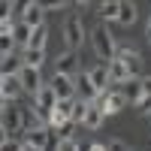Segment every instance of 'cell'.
<instances>
[{"instance_id":"6da1fadb","label":"cell","mask_w":151,"mask_h":151,"mask_svg":"<svg viewBox=\"0 0 151 151\" xmlns=\"http://www.w3.org/2000/svg\"><path fill=\"white\" fill-rule=\"evenodd\" d=\"M91 42H94V52H97V58L103 60L106 67L112 64V60H118V48H115V40H112V33H109L106 27H97V30L91 33Z\"/></svg>"},{"instance_id":"7a4b0ae2","label":"cell","mask_w":151,"mask_h":151,"mask_svg":"<svg viewBox=\"0 0 151 151\" xmlns=\"http://www.w3.org/2000/svg\"><path fill=\"white\" fill-rule=\"evenodd\" d=\"M3 139H12L15 133H24V124H21V106L15 103H3Z\"/></svg>"},{"instance_id":"3957f363","label":"cell","mask_w":151,"mask_h":151,"mask_svg":"<svg viewBox=\"0 0 151 151\" xmlns=\"http://www.w3.org/2000/svg\"><path fill=\"white\" fill-rule=\"evenodd\" d=\"M118 60H124V67H127V73H130V79H145V60H142V55L139 52H130V48H118Z\"/></svg>"},{"instance_id":"277c9868","label":"cell","mask_w":151,"mask_h":151,"mask_svg":"<svg viewBox=\"0 0 151 151\" xmlns=\"http://www.w3.org/2000/svg\"><path fill=\"white\" fill-rule=\"evenodd\" d=\"M97 97H100V91L94 88L91 76H88V73H79V76H76V100H82V103L94 106V103H97Z\"/></svg>"},{"instance_id":"5b68a950","label":"cell","mask_w":151,"mask_h":151,"mask_svg":"<svg viewBox=\"0 0 151 151\" xmlns=\"http://www.w3.org/2000/svg\"><path fill=\"white\" fill-rule=\"evenodd\" d=\"M82 40H85L82 18H79V15H70V18L64 21V42H67L70 48H79V45H82Z\"/></svg>"},{"instance_id":"8992f818","label":"cell","mask_w":151,"mask_h":151,"mask_svg":"<svg viewBox=\"0 0 151 151\" xmlns=\"http://www.w3.org/2000/svg\"><path fill=\"white\" fill-rule=\"evenodd\" d=\"M48 85H52V91L58 94V100H76V79L55 73V79L48 82Z\"/></svg>"},{"instance_id":"52a82bcc","label":"cell","mask_w":151,"mask_h":151,"mask_svg":"<svg viewBox=\"0 0 151 151\" xmlns=\"http://www.w3.org/2000/svg\"><path fill=\"white\" fill-rule=\"evenodd\" d=\"M18 79H21V88H24L27 94H33V97H36V94H40L42 88H45V82H40V70H30V67H24Z\"/></svg>"},{"instance_id":"ba28073f","label":"cell","mask_w":151,"mask_h":151,"mask_svg":"<svg viewBox=\"0 0 151 151\" xmlns=\"http://www.w3.org/2000/svg\"><path fill=\"white\" fill-rule=\"evenodd\" d=\"M88 76H91V82H94V88H97L100 94H109V82H112V76H109V67H106V64L88 70Z\"/></svg>"},{"instance_id":"9c48e42d","label":"cell","mask_w":151,"mask_h":151,"mask_svg":"<svg viewBox=\"0 0 151 151\" xmlns=\"http://www.w3.org/2000/svg\"><path fill=\"white\" fill-rule=\"evenodd\" d=\"M21 91H24V88H21V79H18V76H9V79H3V85H0L3 103H15Z\"/></svg>"},{"instance_id":"30bf717a","label":"cell","mask_w":151,"mask_h":151,"mask_svg":"<svg viewBox=\"0 0 151 151\" xmlns=\"http://www.w3.org/2000/svg\"><path fill=\"white\" fill-rule=\"evenodd\" d=\"M42 15H45L42 3H27L24 12H21V21L27 24V27H42Z\"/></svg>"},{"instance_id":"8fae6325","label":"cell","mask_w":151,"mask_h":151,"mask_svg":"<svg viewBox=\"0 0 151 151\" xmlns=\"http://www.w3.org/2000/svg\"><path fill=\"white\" fill-rule=\"evenodd\" d=\"M121 94H124V100H127V103L139 106V103H142V97H145V88H142L139 79H130L127 85H121Z\"/></svg>"},{"instance_id":"7c38bea8","label":"cell","mask_w":151,"mask_h":151,"mask_svg":"<svg viewBox=\"0 0 151 151\" xmlns=\"http://www.w3.org/2000/svg\"><path fill=\"white\" fill-rule=\"evenodd\" d=\"M100 106H103L106 115H115V112H121L124 106H127V100H124V94H121V91H112V94H103Z\"/></svg>"},{"instance_id":"4fadbf2b","label":"cell","mask_w":151,"mask_h":151,"mask_svg":"<svg viewBox=\"0 0 151 151\" xmlns=\"http://www.w3.org/2000/svg\"><path fill=\"white\" fill-rule=\"evenodd\" d=\"M21 124H24V133H33L42 127V118L36 112V106H21Z\"/></svg>"},{"instance_id":"5bb4252c","label":"cell","mask_w":151,"mask_h":151,"mask_svg":"<svg viewBox=\"0 0 151 151\" xmlns=\"http://www.w3.org/2000/svg\"><path fill=\"white\" fill-rule=\"evenodd\" d=\"M79 70V60H76V55L73 52H64V55H58V73L60 76H70V79H76V73Z\"/></svg>"},{"instance_id":"9a60e30c","label":"cell","mask_w":151,"mask_h":151,"mask_svg":"<svg viewBox=\"0 0 151 151\" xmlns=\"http://www.w3.org/2000/svg\"><path fill=\"white\" fill-rule=\"evenodd\" d=\"M48 139H52V130H48V127H40L33 133H24V142H30L36 151H45L48 148Z\"/></svg>"},{"instance_id":"2e32d148","label":"cell","mask_w":151,"mask_h":151,"mask_svg":"<svg viewBox=\"0 0 151 151\" xmlns=\"http://www.w3.org/2000/svg\"><path fill=\"white\" fill-rule=\"evenodd\" d=\"M103 118H106V112H103V106H100V103H94L91 109H88V118H85V127H88V130H100V124H103Z\"/></svg>"},{"instance_id":"e0dca14e","label":"cell","mask_w":151,"mask_h":151,"mask_svg":"<svg viewBox=\"0 0 151 151\" xmlns=\"http://www.w3.org/2000/svg\"><path fill=\"white\" fill-rule=\"evenodd\" d=\"M109 76H112L115 85H127L130 82V73H127V67H124V60H112L109 64Z\"/></svg>"},{"instance_id":"ac0fdd59","label":"cell","mask_w":151,"mask_h":151,"mask_svg":"<svg viewBox=\"0 0 151 151\" xmlns=\"http://www.w3.org/2000/svg\"><path fill=\"white\" fill-rule=\"evenodd\" d=\"M45 42H48V27H45V24H42V27H33L27 48H36V52H45Z\"/></svg>"},{"instance_id":"d6986e66","label":"cell","mask_w":151,"mask_h":151,"mask_svg":"<svg viewBox=\"0 0 151 151\" xmlns=\"http://www.w3.org/2000/svg\"><path fill=\"white\" fill-rule=\"evenodd\" d=\"M0 70H3V79H9V76H21V70H24V60H18L15 55H9V58H3Z\"/></svg>"},{"instance_id":"ffe728a7","label":"cell","mask_w":151,"mask_h":151,"mask_svg":"<svg viewBox=\"0 0 151 151\" xmlns=\"http://www.w3.org/2000/svg\"><path fill=\"white\" fill-rule=\"evenodd\" d=\"M21 60H24V67H30V70H40V67H42V60H45V52H36V48H24Z\"/></svg>"},{"instance_id":"44dd1931","label":"cell","mask_w":151,"mask_h":151,"mask_svg":"<svg viewBox=\"0 0 151 151\" xmlns=\"http://www.w3.org/2000/svg\"><path fill=\"white\" fill-rule=\"evenodd\" d=\"M30 33H33V27H27L24 21H18V24H15V30H12V40H15V45H24V48H27Z\"/></svg>"},{"instance_id":"7402d4cb","label":"cell","mask_w":151,"mask_h":151,"mask_svg":"<svg viewBox=\"0 0 151 151\" xmlns=\"http://www.w3.org/2000/svg\"><path fill=\"white\" fill-rule=\"evenodd\" d=\"M118 21L124 24V27H130V24L136 21V3H121V12H118Z\"/></svg>"},{"instance_id":"603a6c76","label":"cell","mask_w":151,"mask_h":151,"mask_svg":"<svg viewBox=\"0 0 151 151\" xmlns=\"http://www.w3.org/2000/svg\"><path fill=\"white\" fill-rule=\"evenodd\" d=\"M118 12H121V3H118V0L100 3V15H103V18H109V21H118Z\"/></svg>"},{"instance_id":"cb8c5ba5","label":"cell","mask_w":151,"mask_h":151,"mask_svg":"<svg viewBox=\"0 0 151 151\" xmlns=\"http://www.w3.org/2000/svg\"><path fill=\"white\" fill-rule=\"evenodd\" d=\"M88 109H91V106H88V103H82V100H76V106H73V124H85V118H88Z\"/></svg>"},{"instance_id":"d4e9b609","label":"cell","mask_w":151,"mask_h":151,"mask_svg":"<svg viewBox=\"0 0 151 151\" xmlns=\"http://www.w3.org/2000/svg\"><path fill=\"white\" fill-rule=\"evenodd\" d=\"M12 48H15V40H12V33H0V52H3V58L12 55Z\"/></svg>"},{"instance_id":"484cf974","label":"cell","mask_w":151,"mask_h":151,"mask_svg":"<svg viewBox=\"0 0 151 151\" xmlns=\"http://www.w3.org/2000/svg\"><path fill=\"white\" fill-rule=\"evenodd\" d=\"M139 112H142V115H151V94H145V97H142V103H139Z\"/></svg>"},{"instance_id":"4316f807","label":"cell","mask_w":151,"mask_h":151,"mask_svg":"<svg viewBox=\"0 0 151 151\" xmlns=\"http://www.w3.org/2000/svg\"><path fill=\"white\" fill-rule=\"evenodd\" d=\"M106 151H130V148H127V145H124L121 139H112V142L106 145Z\"/></svg>"},{"instance_id":"83f0119b","label":"cell","mask_w":151,"mask_h":151,"mask_svg":"<svg viewBox=\"0 0 151 151\" xmlns=\"http://www.w3.org/2000/svg\"><path fill=\"white\" fill-rule=\"evenodd\" d=\"M0 151H21V142H12V139H3Z\"/></svg>"},{"instance_id":"f1b7e54d","label":"cell","mask_w":151,"mask_h":151,"mask_svg":"<svg viewBox=\"0 0 151 151\" xmlns=\"http://www.w3.org/2000/svg\"><path fill=\"white\" fill-rule=\"evenodd\" d=\"M67 3L64 0H48V3H42V9H64Z\"/></svg>"},{"instance_id":"f546056e","label":"cell","mask_w":151,"mask_h":151,"mask_svg":"<svg viewBox=\"0 0 151 151\" xmlns=\"http://www.w3.org/2000/svg\"><path fill=\"white\" fill-rule=\"evenodd\" d=\"M60 151H79V145H76L73 139H67V142H60Z\"/></svg>"},{"instance_id":"4dcf8cb0","label":"cell","mask_w":151,"mask_h":151,"mask_svg":"<svg viewBox=\"0 0 151 151\" xmlns=\"http://www.w3.org/2000/svg\"><path fill=\"white\" fill-rule=\"evenodd\" d=\"M142 88H145V94H151V76H145V79H142Z\"/></svg>"},{"instance_id":"1f68e13d","label":"cell","mask_w":151,"mask_h":151,"mask_svg":"<svg viewBox=\"0 0 151 151\" xmlns=\"http://www.w3.org/2000/svg\"><path fill=\"white\" fill-rule=\"evenodd\" d=\"M91 151H106V145H91Z\"/></svg>"},{"instance_id":"d6a6232c","label":"cell","mask_w":151,"mask_h":151,"mask_svg":"<svg viewBox=\"0 0 151 151\" xmlns=\"http://www.w3.org/2000/svg\"><path fill=\"white\" fill-rule=\"evenodd\" d=\"M148 36H151V21H148Z\"/></svg>"}]
</instances>
